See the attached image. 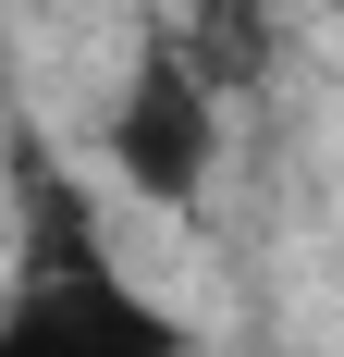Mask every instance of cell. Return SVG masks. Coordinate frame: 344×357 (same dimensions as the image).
<instances>
[{
	"label": "cell",
	"instance_id": "6da1fadb",
	"mask_svg": "<svg viewBox=\"0 0 344 357\" xmlns=\"http://www.w3.org/2000/svg\"><path fill=\"white\" fill-rule=\"evenodd\" d=\"M0 357H197V321L111 259L86 185L49 148H13V284H0Z\"/></svg>",
	"mask_w": 344,
	"mask_h": 357
},
{
	"label": "cell",
	"instance_id": "7a4b0ae2",
	"mask_svg": "<svg viewBox=\"0 0 344 357\" xmlns=\"http://www.w3.org/2000/svg\"><path fill=\"white\" fill-rule=\"evenodd\" d=\"M99 148H111V173L136 185L148 210H197V197H209V173H221V99L185 74L172 37H160V50H136V74L111 86Z\"/></svg>",
	"mask_w": 344,
	"mask_h": 357
}]
</instances>
